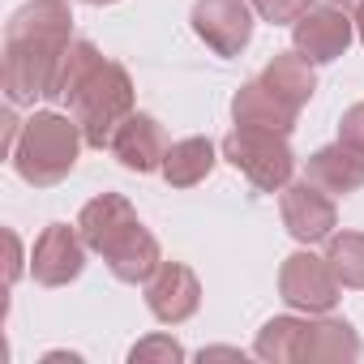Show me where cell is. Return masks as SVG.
<instances>
[{
    "label": "cell",
    "mask_w": 364,
    "mask_h": 364,
    "mask_svg": "<svg viewBox=\"0 0 364 364\" xmlns=\"http://www.w3.org/2000/svg\"><path fill=\"white\" fill-rule=\"evenodd\" d=\"M338 287H343L338 274L313 249H300V253L283 257V266H279V296L296 313H309V317L330 313L338 304Z\"/></svg>",
    "instance_id": "6"
},
{
    "label": "cell",
    "mask_w": 364,
    "mask_h": 364,
    "mask_svg": "<svg viewBox=\"0 0 364 364\" xmlns=\"http://www.w3.org/2000/svg\"><path fill=\"white\" fill-rule=\"evenodd\" d=\"M77 232H82L86 249L99 253L120 283H146L163 262L159 240L146 232V223L137 219V210L124 193L90 198L77 215Z\"/></svg>",
    "instance_id": "2"
},
{
    "label": "cell",
    "mask_w": 364,
    "mask_h": 364,
    "mask_svg": "<svg viewBox=\"0 0 364 364\" xmlns=\"http://www.w3.org/2000/svg\"><path fill=\"white\" fill-rule=\"evenodd\" d=\"M193 35L215 52V56H240L253 39V5L249 0H198L193 14Z\"/></svg>",
    "instance_id": "8"
},
{
    "label": "cell",
    "mask_w": 364,
    "mask_h": 364,
    "mask_svg": "<svg viewBox=\"0 0 364 364\" xmlns=\"http://www.w3.org/2000/svg\"><path fill=\"white\" fill-rule=\"evenodd\" d=\"M86 240L77 232V223H48L31 249V274L43 287H69L82 270H86Z\"/></svg>",
    "instance_id": "10"
},
{
    "label": "cell",
    "mask_w": 364,
    "mask_h": 364,
    "mask_svg": "<svg viewBox=\"0 0 364 364\" xmlns=\"http://www.w3.org/2000/svg\"><path fill=\"white\" fill-rule=\"evenodd\" d=\"M99 60H103V52L90 43V39H73L69 43V52L60 56V69H56V77H52V90H48V103H65L95 69H99Z\"/></svg>",
    "instance_id": "19"
},
{
    "label": "cell",
    "mask_w": 364,
    "mask_h": 364,
    "mask_svg": "<svg viewBox=\"0 0 364 364\" xmlns=\"http://www.w3.org/2000/svg\"><path fill=\"white\" fill-rule=\"evenodd\" d=\"M262 82L283 99V103H291L296 112L317 95V73H313V60L309 56H300L296 48L291 52H274L270 56V65L262 69Z\"/></svg>",
    "instance_id": "17"
},
{
    "label": "cell",
    "mask_w": 364,
    "mask_h": 364,
    "mask_svg": "<svg viewBox=\"0 0 364 364\" xmlns=\"http://www.w3.org/2000/svg\"><path fill=\"white\" fill-rule=\"evenodd\" d=\"M129 360H133V364H150V360L176 364V360H185V347H180L171 334H150V338H141V343L129 351Z\"/></svg>",
    "instance_id": "21"
},
{
    "label": "cell",
    "mask_w": 364,
    "mask_h": 364,
    "mask_svg": "<svg viewBox=\"0 0 364 364\" xmlns=\"http://www.w3.org/2000/svg\"><path fill=\"white\" fill-rule=\"evenodd\" d=\"M313 5V0H253V14L270 26H291L304 9Z\"/></svg>",
    "instance_id": "22"
},
{
    "label": "cell",
    "mask_w": 364,
    "mask_h": 364,
    "mask_svg": "<svg viewBox=\"0 0 364 364\" xmlns=\"http://www.w3.org/2000/svg\"><path fill=\"white\" fill-rule=\"evenodd\" d=\"M82 5H116V0H82Z\"/></svg>",
    "instance_id": "27"
},
{
    "label": "cell",
    "mask_w": 364,
    "mask_h": 364,
    "mask_svg": "<svg viewBox=\"0 0 364 364\" xmlns=\"http://www.w3.org/2000/svg\"><path fill=\"white\" fill-rule=\"evenodd\" d=\"M351 18H355V35H360V43H364V0H360V9H355Z\"/></svg>",
    "instance_id": "26"
},
{
    "label": "cell",
    "mask_w": 364,
    "mask_h": 364,
    "mask_svg": "<svg viewBox=\"0 0 364 364\" xmlns=\"http://www.w3.org/2000/svg\"><path fill=\"white\" fill-rule=\"evenodd\" d=\"M279 215H283L287 236L300 240V245H321L338 228L334 198L326 189H317L313 180H291V185L279 193Z\"/></svg>",
    "instance_id": "9"
},
{
    "label": "cell",
    "mask_w": 364,
    "mask_h": 364,
    "mask_svg": "<svg viewBox=\"0 0 364 364\" xmlns=\"http://www.w3.org/2000/svg\"><path fill=\"white\" fill-rule=\"evenodd\" d=\"M304 180H313V185L326 189L330 198L360 193L364 189V150H355L347 141L321 146V150H313L304 159Z\"/></svg>",
    "instance_id": "13"
},
{
    "label": "cell",
    "mask_w": 364,
    "mask_h": 364,
    "mask_svg": "<svg viewBox=\"0 0 364 364\" xmlns=\"http://www.w3.org/2000/svg\"><path fill=\"white\" fill-rule=\"evenodd\" d=\"M351 360H360V334L351 321L326 317V313H321V321H309L300 364H351Z\"/></svg>",
    "instance_id": "15"
},
{
    "label": "cell",
    "mask_w": 364,
    "mask_h": 364,
    "mask_svg": "<svg viewBox=\"0 0 364 364\" xmlns=\"http://www.w3.org/2000/svg\"><path fill=\"white\" fill-rule=\"evenodd\" d=\"M326 5H334V9H347V14H355V9H360V0H326Z\"/></svg>",
    "instance_id": "25"
},
{
    "label": "cell",
    "mask_w": 364,
    "mask_h": 364,
    "mask_svg": "<svg viewBox=\"0 0 364 364\" xmlns=\"http://www.w3.org/2000/svg\"><path fill=\"white\" fill-rule=\"evenodd\" d=\"M326 262L343 287L364 291V232H334L326 240Z\"/></svg>",
    "instance_id": "20"
},
{
    "label": "cell",
    "mask_w": 364,
    "mask_h": 364,
    "mask_svg": "<svg viewBox=\"0 0 364 364\" xmlns=\"http://www.w3.org/2000/svg\"><path fill=\"white\" fill-rule=\"evenodd\" d=\"M219 154L223 150H215L210 137H180L163 154V180L171 189H193V185H202V180L215 171Z\"/></svg>",
    "instance_id": "16"
},
{
    "label": "cell",
    "mask_w": 364,
    "mask_h": 364,
    "mask_svg": "<svg viewBox=\"0 0 364 364\" xmlns=\"http://www.w3.org/2000/svg\"><path fill=\"white\" fill-rule=\"evenodd\" d=\"M5 240H9V257H14V262H9V279H18V274H22V245H18L14 232H5Z\"/></svg>",
    "instance_id": "24"
},
{
    "label": "cell",
    "mask_w": 364,
    "mask_h": 364,
    "mask_svg": "<svg viewBox=\"0 0 364 364\" xmlns=\"http://www.w3.org/2000/svg\"><path fill=\"white\" fill-rule=\"evenodd\" d=\"M223 159L249 180L257 193H283L291 185L296 171V154L287 146V133L274 129H253V124H236L223 137Z\"/></svg>",
    "instance_id": "5"
},
{
    "label": "cell",
    "mask_w": 364,
    "mask_h": 364,
    "mask_svg": "<svg viewBox=\"0 0 364 364\" xmlns=\"http://www.w3.org/2000/svg\"><path fill=\"white\" fill-rule=\"evenodd\" d=\"M107 150L120 159V167H129V171L146 176V171H163L167 137H163V124H159L154 116L133 112V116L116 129V137H112V146H107Z\"/></svg>",
    "instance_id": "12"
},
{
    "label": "cell",
    "mask_w": 364,
    "mask_h": 364,
    "mask_svg": "<svg viewBox=\"0 0 364 364\" xmlns=\"http://www.w3.org/2000/svg\"><path fill=\"white\" fill-rule=\"evenodd\" d=\"M73 43V9L69 0H31L5 26V82L9 103H35L48 99L52 77L60 69V56Z\"/></svg>",
    "instance_id": "1"
},
{
    "label": "cell",
    "mask_w": 364,
    "mask_h": 364,
    "mask_svg": "<svg viewBox=\"0 0 364 364\" xmlns=\"http://www.w3.org/2000/svg\"><path fill=\"white\" fill-rule=\"evenodd\" d=\"M141 287H146V309L163 326H180L202 309V283L185 262H159V270Z\"/></svg>",
    "instance_id": "11"
},
{
    "label": "cell",
    "mask_w": 364,
    "mask_h": 364,
    "mask_svg": "<svg viewBox=\"0 0 364 364\" xmlns=\"http://www.w3.org/2000/svg\"><path fill=\"white\" fill-rule=\"evenodd\" d=\"M69 116L82 124V137L90 150H107L116 129L133 116V77L116 60H99V69L65 99Z\"/></svg>",
    "instance_id": "4"
},
{
    "label": "cell",
    "mask_w": 364,
    "mask_h": 364,
    "mask_svg": "<svg viewBox=\"0 0 364 364\" xmlns=\"http://www.w3.org/2000/svg\"><path fill=\"white\" fill-rule=\"evenodd\" d=\"M296 107L291 103H283L262 77H253V82H245L236 95H232V120L236 124H253V129H274V133H287L291 137V129H296Z\"/></svg>",
    "instance_id": "14"
},
{
    "label": "cell",
    "mask_w": 364,
    "mask_h": 364,
    "mask_svg": "<svg viewBox=\"0 0 364 364\" xmlns=\"http://www.w3.org/2000/svg\"><path fill=\"white\" fill-rule=\"evenodd\" d=\"M86 137H82V124L65 112H35L31 120H22V133H18V146H14V167L26 185L35 189H52L77 167V154H82Z\"/></svg>",
    "instance_id": "3"
},
{
    "label": "cell",
    "mask_w": 364,
    "mask_h": 364,
    "mask_svg": "<svg viewBox=\"0 0 364 364\" xmlns=\"http://www.w3.org/2000/svg\"><path fill=\"white\" fill-rule=\"evenodd\" d=\"M355 39V18L347 9H334L326 0H313V5L291 22V48L300 56H309L313 65H330L338 60Z\"/></svg>",
    "instance_id": "7"
},
{
    "label": "cell",
    "mask_w": 364,
    "mask_h": 364,
    "mask_svg": "<svg viewBox=\"0 0 364 364\" xmlns=\"http://www.w3.org/2000/svg\"><path fill=\"white\" fill-rule=\"evenodd\" d=\"M304 330H309V321L296 317V309L283 313V317H270V321L257 330L253 351H257L262 360H270V364H296V360H300V347H304Z\"/></svg>",
    "instance_id": "18"
},
{
    "label": "cell",
    "mask_w": 364,
    "mask_h": 364,
    "mask_svg": "<svg viewBox=\"0 0 364 364\" xmlns=\"http://www.w3.org/2000/svg\"><path fill=\"white\" fill-rule=\"evenodd\" d=\"M338 141L364 150V103H351V107L343 112V120H338Z\"/></svg>",
    "instance_id": "23"
}]
</instances>
